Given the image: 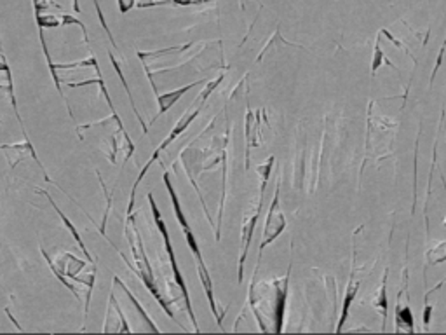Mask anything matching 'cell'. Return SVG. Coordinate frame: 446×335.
<instances>
[{
	"instance_id": "cell-5",
	"label": "cell",
	"mask_w": 446,
	"mask_h": 335,
	"mask_svg": "<svg viewBox=\"0 0 446 335\" xmlns=\"http://www.w3.org/2000/svg\"><path fill=\"white\" fill-rule=\"evenodd\" d=\"M274 163H276V158H274V155H271V158L265 159V163H261V165L258 166V175H260V178H261V182H260V200H258V205L255 206V208L251 210V213L244 215V220H242L239 260H237V282H239V283H242V279H244V262H246V257H248L249 244H251L253 232H255V229H256V222H258V217H260L261 206H264L265 190H267V184H269V178H271Z\"/></svg>"
},
{
	"instance_id": "cell-19",
	"label": "cell",
	"mask_w": 446,
	"mask_h": 335,
	"mask_svg": "<svg viewBox=\"0 0 446 335\" xmlns=\"http://www.w3.org/2000/svg\"><path fill=\"white\" fill-rule=\"evenodd\" d=\"M56 65V70H63V68H88V67H98V60L95 54H89L88 60L82 61H72V63H54Z\"/></svg>"
},
{
	"instance_id": "cell-16",
	"label": "cell",
	"mask_w": 446,
	"mask_h": 335,
	"mask_svg": "<svg viewBox=\"0 0 446 335\" xmlns=\"http://www.w3.org/2000/svg\"><path fill=\"white\" fill-rule=\"evenodd\" d=\"M108 60H110V63H112V67H113V70H115V72H117V77H119L120 84H123V86H124V89H126V93H128V96H129V101H131L133 112H135L136 119H138V120H140V124H142V130H143V133H148V126H147V123H145V120H143V118H142V114H140V112H138V108H136L135 98H133V93H131V89H129V84H128L126 77H124V73H123V68H120V63H119V60H117V58H115V56H113V54H112V51H108Z\"/></svg>"
},
{
	"instance_id": "cell-22",
	"label": "cell",
	"mask_w": 446,
	"mask_h": 335,
	"mask_svg": "<svg viewBox=\"0 0 446 335\" xmlns=\"http://www.w3.org/2000/svg\"><path fill=\"white\" fill-rule=\"evenodd\" d=\"M445 225H446V217H445Z\"/></svg>"
},
{
	"instance_id": "cell-14",
	"label": "cell",
	"mask_w": 446,
	"mask_h": 335,
	"mask_svg": "<svg viewBox=\"0 0 446 335\" xmlns=\"http://www.w3.org/2000/svg\"><path fill=\"white\" fill-rule=\"evenodd\" d=\"M113 283H115V285H117V287H119V288H120V290H123V292H124V295H126V297H128V301H129V302H131V306H133V307H135V311H136V313H138V314H140V318H142V321H143V325H145V332H160V329H159V326H157V325H155V323H154V321H152V318H150V316H148V314H147V311H145V309H143V306H142V304H140V301H138V299H136V297H135V294H133V292H131V290H129V288H128L126 285H124V283H123V279H120V278H119V276H113Z\"/></svg>"
},
{
	"instance_id": "cell-9",
	"label": "cell",
	"mask_w": 446,
	"mask_h": 335,
	"mask_svg": "<svg viewBox=\"0 0 446 335\" xmlns=\"http://www.w3.org/2000/svg\"><path fill=\"white\" fill-rule=\"evenodd\" d=\"M0 152L6 155L7 165H9L11 170H14V168H16L19 163L26 161L28 158L33 159V161L37 163V166L41 168L42 175H44V180L48 182V184H54V180L49 177V173L46 171L44 165H42V161L38 159L37 150H35L33 143L30 142V138H25L23 142H19V143H0Z\"/></svg>"
},
{
	"instance_id": "cell-15",
	"label": "cell",
	"mask_w": 446,
	"mask_h": 335,
	"mask_svg": "<svg viewBox=\"0 0 446 335\" xmlns=\"http://www.w3.org/2000/svg\"><path fill=\"white\" fill-rule=\"evenodd\" d=\"M354 272H356V266H352V271H351V278H349V283H347V288H346V299H343V306H342V314H340V319H338V326L335 329L336 334L342 332V326L346 325L347 321V316H349V311H351V306L352 302H354L356 295H358V290H359V282H356L354 279Z\"/></svg>"
},
{
	"instance_id": "cell-2",
	"label": "cell",
	"mask_w": 446,
	"mask_h": 335,
	"mask_svg": "<svg viewBox=\"0 0 446 335\" xmlns=\"http://www.w3.org/2000/svg\"><path fill=\"white\" fill-rule=\"evenodd\" d=\"M162 182H164V185H166L167 194H170V200H171V205H173L175 217H176V220H178L180 227H182L183 236H185L187 244H189V248H190L192 255H194V259L197 260V272H199V278H201L202 288H204V292H206V297H207V302H209V309H211V313H213V316L217 318L218 326H220V329H223V321H222V319H223V314H222V313H218L217 301H214L213 282H211L209 271H207L204 259H202L201 247H199L197 239H195L194 231H192V227H190L189 220H187L185 213H183V210H182V202H180V197H178V194H176V189H175L173 182H171L170 171H164V175H162Z\"/></svg>"
},
{
	"instance_id": "cell-21",
	"label": "cell",
	"mask_w": 446,
	"mask_h": 335,
	"mask_svg": "<svg viewBox=\"0 0 446 335\" xmlns=\"http://www.w3.org/2000/svg\"><path fill=\"white\" fill-rule=\"evenodd\" d=\"M133 4H135V0H119L120 13H128V11L133 7Z\"/></svg>"
},
{
	"instance_id": "cell-18",
	"label": "cell",
	"mask_w": 446,
	"mask_h": 335,
	"mask_svg": "<svg viewBox=\"0 0 446 335\" xmlns=\"http://www.w3.org/2000/svg\"><path fill=\"white\" fill-rule=\"evenodd\" d=\"M385 279H387V274L383 276V282L380 288H378V292L375 294V299L371 301V304H373L375 307H377L378 311H380L382 318H383V323H385L387 319V295H385Z\"/></svg>"
},
{
	"instance_id": "cell-10",
	"label": "cell",
	"mask_w": 446,
	"mask_h": 335,
	"mask_svg": "<svg viewBox=\"0 0 446 335\" xmlns=\"http://www.w3.org/2000/svg\"><path fill=\"white\" fill-rule=\"evenodd\" d=\"M103 334H129L133 332V329L129 326L126 313L123 311L120 304L117 302L115 297V288L110 290V297H108L107 304V313H105V325L101 329Z\"/></svg>"
},
{
	"instance_id": "cell-13",
	"label": "cell",
	"mask_w": 446,
	"mask_h": 335,
	"mask_svg": "<svg viewBox=\"0 0 446 335\" xmlns=\"http://www.w3.org/2000/svg\"><path fill=\"white\" fill-rule=\"evenodd\" d=\"M202 83H204V81H195V83L183 86V88L175 89V91L164 93V95H157L159 112H157V115H155V118L152 119V124H154L155 120H157V119L160 118V115H164V114H166V112H170L171 107H173V105H175L176 101H178L180 98H183V95H185V93H189L190 89H194L195 86H199V84H202Z\"/></svg>"
},
{
	"instance_id": "cell-17",
	"label": "cell",
	"mask_w": 446,
	"mask_h": 335,
	"mask_svg": "<svg viewBox=\"0 0 446 335\" xmlns=\"http://www.w3.org/2000/svg\"><path fill=\"white\" fill-rule=\"evenodd\" d=\"M425 262L429 266H437V264L446 262V239L440 241L425 252Z\"/></svg>"
},
{
	"instance_id": "cell-8",
	"label": "cell",
	"mask_w": 446,
	"mask_h": 335,
	"mask_svg": "<svg viewBox=\"0 0 446 335\" xmlns=\"http://www.w3.org/2000/svg\"><path fill=\"white\" fill-rule=\"evenodd\" d=\"M288 283H289V271L286 272V276L277 282L271 283L272 292H261V288L258 287V292L265 295V304L267 306H272L274 311V332L281 334L283 332V325H284V314H286V301H288Z\"/></svg>"
},
{
	"instance_id": "cell-7",
	"label": "cell",
	"mask_w": 446,
	"mask_h": 335,
	"mask_svg": "<svg viewBox=\"0 0 446 335\" xmlns=\"http://www.w3.org/2000/svg\"><path fill=\"white\" fill-rule=\"evenodd\" d=\"M286 217H284V212L281 210V182L277 180L276 184V194H274V200L271 202V208H269L267 218H265L264 224V234H261V243L260 248H258V264H260L261 255H264L265 248L269 244H272L274 241L279 237L281 232L286 229Z\"/></svg>"
},
{
	"instance_id": "cell-6",
	"label": "cell",
	"mask_w": 446,
	"mask_h": 335,
	"mask_svg": "<svg viewBox=\"0 0 446 335\" xmlns=\"http://www.w3.org/2000/svg\"><path fill=\"white\" fill-rule=\"evenodd\" d=\"M147 200H148V202H150V210H152V215H154V222H155V225H157V229H159L160 236H162L164 248H166L167 259H170L171 271H173V276H175V283H176V285H178L180 292H182L183 302H185V309H187V313H189V318H190L192 325H194V330H195V332L199 334V332H201V329H199V325H197V318H195L194 309H192V301H190V295H189V288H187L185 278H183L182 271H180L178 260H176V255H175L173 243H171L170 231H167V225H166V222H164L162 215H160V210L157 208V202H155V200H154V194L148 192V194H147Z\"/></svg>"
},
{
	"instance_id": "cell-12",
	"label": "cell",
	"mask_w": 446,
	"mask_h": 335,
	"mask_svg": "<svg viewBox=\"0 0 446 335\" xmlns=\"http://www.w3.org/2000/svg\"><path fill=\"white\" fill-rule=\"evenodd\" d=\"M35 192H38V194H44V196H46V197H48L49 205H51V206H53V210H54V212H56V213H58V215H60V218H61V222H63V225H65V227H66V231H68V232H70V234H72V237H73V239H76V243H77V244H79V248H81V250H82V252H84V257H85V259H88V260H89V262H96V260H95V257H93V255H91V252H89V250H88V247H85L84 239H82V237H81V234H79V231H77V229H76V225H73V222H72V220H70V218H68V217H66L63 212H61V210H60V206H58V205H56V202H54V200H53V197H51V194L48 192V190H42V189H35Z\"/></svg>"
},
{
	"instance_id": "cell-4",
	"label": "cell",
	"mask_w": 446,
	"mask_h": 335,
	"mask_svg": "<svg viewBox=\"0 0 446 335\" xmlns=\"http://www.w3.org/2000/svg\"><path fill=\"white\" fill-rule=\"evenodd\" d=\"M124 232H126L129 248H131V253H133V260H135L133 264L128 262L126 266L131 269V271L135 272L140 279H142L145 288H147V290L152 294V297L160 304L164 313H166L171 319H175V313L171 311V304L164 299L162 294H160L157 282H155L154 269H152L150 260H148L147 252H145L142 234H140V229H138V225H136V217L133 215V213L131 215H126V229H124Z\"/></svg>"
},
{
	"instance_id": "cell-11",
	"label": "cell",
	"mask_w": 446,
	"mask_h": 335,
	"mask_svg": "<svg viewBox=\"0 0 446 335\" xmlns=\"http://www.w3.org/2000/svg\"><path fill=\"white\" fill-rule=\"evenodd\" d=\"M413 314L410 309L408 295H406V272H405V285H403L401 295L398 297L396 304V332L413 334Z\"/></svg>"
},
{
	"instance_id": "cell-3",
	"label": "cell",
	"mask_w": 446,
	"mask_h": 335,
	"mask_svg": "<svg viewBox=\"0 0 446 335\" xmlns=\"http://www.w3.org/2000/svg\"><path fill=\"white\" fill-rule=\"evenodd\" d=\"M223 81V73L222 76H218L217 79H213V81H209V84H206V88L202 89L201 93H199V96L197 98L194 100V103L190 105L189 108H187L185 110V114L182 115V118L178 119V123L175 124V128L173 130H171V133L166 136V138L162 140V143H160V145L157 147V149H155L154 152H152V155H150V159H148L147 161V165H145L143 168H142V171H140V175H138V178H136V182L135 184H133V189H131V194H129V205H128V210H126V215H131L133 213V210H135V201H136V190H138V187H140V184H142L143 182V178H145V175H147V171L150 170V166L154 165L155 161H157L159 159V155L162 154L164 150L167 149V147L171 145V143L175 142L176 138H178L180 135L183 133V131L187 130V128L190 126L192 123H194L195 119H197V115L201 114L202 112V108H204V105H206V101H207V98H209L211 96V93L214 91V89L218 88V84H220Z\"/></svg>"
},
{
	"instance_id": "cell-20",
	"label": "cell",
	"mask_w": 446,
	"mask_h": 335,
	"mask_svg": "<svg viewBox=\"0 0 446 335\" xmlns=\"http://www.w3.org/2000/svg\"><path fill=\"white\" fill-rule=\"evenodd\" d=\"M382 63L389 65V67L393 68V70H399V68L396 67V65H393L389 60H385V54L382 53L380 46L377 44V48H375V56H373V67H371V72H373V76H375V73H377V70L380 68Z\"/></svg>"
},
{
	"instance_id": "cell-1",
	"label": "cell",
	"mask_w": 446,
	"mask_h": 335,
	"mask_svg": "<svg viewBox=\"0 0 446 335\" xmlns=\"http://www.w3.org/2000/svg\"><path fill=\"white\" fill-rule=\"evenodd\" d=\"M41 253H42V257L48 260V266L51 271H53V274L56 276L58 282H60L63 287L68 288V290L73 294V297L81 301L79 288L73 285L72 282L82 283V285L85 287L84 319L88 318L89 306H91L93 287H95V282H96V272H91V274L82 278L81 272H85V269H88V262L73 255L72 252H60V253H54V255H49V253L41 247Z\"/></svg>"
}]
</instances>
